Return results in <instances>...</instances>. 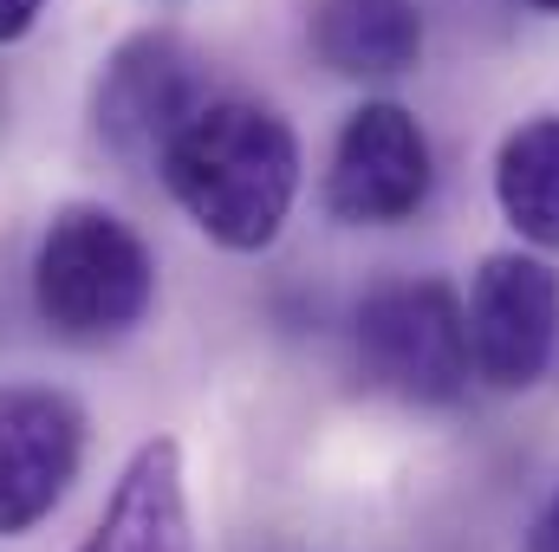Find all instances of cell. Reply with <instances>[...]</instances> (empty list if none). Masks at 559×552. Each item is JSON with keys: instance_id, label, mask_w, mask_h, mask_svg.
<instances>
[{"instance_id": "6da1fadb", "label": "cell", "mask_w": 559, "mask_h": 552, "mask_svg": "<svg viewBox=\"0 0 559 552\" xmlns=\"http://www.w3.org/2000/svg\"><path fill=\"white\" fill-rule=\"evenodd\" d=\"M156 163L176 208L228 254H261L299 195V137L254 98H202Z\"/></svg>"}, {"instance_id": "7a4b0ae2", "label": "cell", "mask_w": 559, "mask_h": 552, "mask_svg": "<svg viewBox=\"0 0 559 552\" xmlns=\"http://www.w3.org/2000/svg\"><path fill=\"white\" fill-rule=\"evenodd\" d=\"M33 299H39V319L72 338V345H98V338H118L131 332L150 299H156V261L138 241L131 221H118L111 208H59L46 241H39V261H33Z\"/></svg>"}, {"instance_id": "3957f363", "label": "cell", "mask_w": 559, "mask_h": 552, "mask_svg": "<svg viewBox=\"0 0 559 552\" xmlns=\"http://www.w3.org/2000/svg\"><path fill=\"white\" fill-rule=\"evenodd\" d=\"M358 364L378 391L404 404H455L468 384V319L442 279L378 286L352 319Z\"/></svg>"}, {"instance_id": "277c9868", "label": "cell", "mask_w": 559, "mask_h": 552, "mask_svg": "<svg viewBox=\"0 0 559 552\" xmlns=\"http://www.w3.org/2000/svg\"><path fill=\"white\" fill-rule=\"evenodd\" d=\"M462 319L475 377L488 391H527L559 351V274L534 254H488Z\"/></svg>"}, {"instance_id": "5b68a950", "label": "cell", "mask_w": 559, "mask_h": 552, "mask_svg": "<svg viewBox=\"0 0 559 552\" xmlns=\"http://www.w3.org/2000/svg\"><path fill=\"white\" fill-rule=\"evenodd\" d=\"M429 182H436V163H429L423 124L404 105L371 98L345 118V131L332 143L325 208L352 228H391L429 202Z\"/></svg>"}, {"instance_id": "8992f818", "label": "cell", "mask_w": 559, "mask_h": 552, "mask_svg": "<svg viewBox=\"0 0 559 552\" xmlns=\"http://www.w3.org/2000/svg\"><path fill=\"white\" fill-rule=\"evenodd\" d=\"M85 455V416L59 391H0V540L39 527Z\"/></svg>"}, {"instance_id": "52a82bcc", "label": "cell", "mask_w": 559, "mask_h": 552, "mask_svg": "<svg viewBox=\"0 0 559 552\" xmlns=\"http://www.w3.org/2000/svg\"><path fill=\"white\" fill-rule=\"evenodd\" d=\"M202 105L195 85V59L169 39V33H143L131 46H118V59L98 79V137L118 156H163V143L176 137V124Z\"/></svg>"}, {"instance_id": "ba28073f", "label": "cell", "mask_w": 559, "mask_h": 552, "mask_svg": "<svg viewBox=\"0 0 559 552\" xmlns=\"http://www.w3.org/2000/svg\"><path fill=\"white\" fill-rule=\"evenodd\" d=\"M79 552H195V533H189V488H182V448L169 435H150L105 520L92 527V540Z\"/></svg>"}, {"instance_id": "9c48e42d", "label": "cell", "mask_w": 559, "mask_h": 552, "mask_svg": "<svg viewBox=\"0 0 559 552\" xmlns=\"http://www.w3.org/2000/svg\"><path fill=\"white\" fill-rule=\"evenodd\" d=\"M312 52L338 79H397L423 59L417 0H319Z\"/></svg>"}, {"instance_id": "30bf717a", "label": "cell", "mask_w": 559, "mask_h": 552, "mask_svg": "<svg viewBox=\"0 0 559 552\" xmlns=\"http://www.w3.org/2000/svg\"><path fill=\"white\" fill-rule=\"evenodd\" d=\"M495 202L508 228L559 254V118H527L495 156Z\"/></svg>"}, {"instance_id": "8fae6325", "label": "cell", "mask_w": 559, "mask_h": 552, "mask_svg": "<svg viewBox=\"0 0 559 552\" xmlns=\"http://www.w3.org/2000/svg\"><path fill=\"white\" fill-rule=\"evenodd\" d=\"M39 7H46V0H0V46L20 39V33L39 20Z\"/></svg>"}, {"instance_id": "7c38bea8", "label": "cell", "mask_w": 559, "mask_h": 552, "mask_svg": "<svg viewBox=\"0 0 559 552\" xmlns=\"http://www.w3.org/2000/svg\"><path fill=\"white\" fill-rule=\"evenodd\" d=\"M527 552H559V494L547 501V514L534 520V533H527Z\"/></svg>"}, {"instance_id": "4fadbf2b", "label": "cell", "mask_w": 559, "mask_h": 552, "mask_svg": "<svg viewBox=\"0 0 559 552\" xmlns=\"http://www.w3.org/2000/svg\"><path fill=\"white\" fill-rule=\"evenodd\" d=\"M527 7H540V13H559V0H527Z\"/></svg>"}]
</instances>
